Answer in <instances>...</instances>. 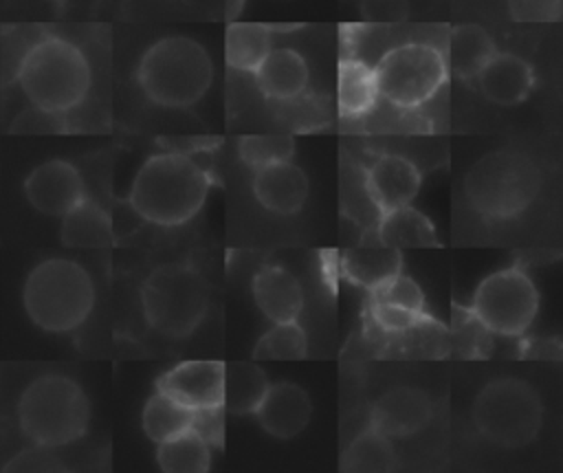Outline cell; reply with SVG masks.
I'll return each instance as SVG.
<instances>
[{
  "label": "cell",
  "mask_w": 563,
  "mask_h": 473,
  "mask_svg": "<svg viewBox=\"0 0 563 473\" xmlns=\"http://www.w3.org/2000/svg\"><path fill=\"white\" fill-rule=\"evenodd\" d=\"M141 306L150 328L165 337H187L207 315L209 284L189 264L169 262L143 282Z\"/></svg>",
  "instance_id": "7"
},
{
  "label": "cell",
  "mask_w": 563,
  "mask_h": 473,
  "mask_svg": "<svg viewBox=\"0 0 563 473\" xmlns=\"http://www.w3.org/2000/svg\"><path fill=\"white\" fill-rule=\"evenodd\" d=\"M156 462L165 473H205L211 464V449L191 429L158 442Z\"/></svg>",
  "instance_id": "28"
},
{
  "label": "cell",
  "mask_w": 563,
  "mask_h": 473,
  "mask_svg": "<svg viewBox=\"0 0 563 473\" xmlns=\"http://www.w3.org/2000/svg\"><path fill=\"white\" fill-rule=\"evenodd\" d=\"M59 238L70 249H103L114 240L112 220L101 205L84 198L62 216Z\"/></svg>",
  "instance_id": "21"
},
{
  "label": "cell",
  "mask_w": 563,
  "mask_h": 473,
  "mask_svg": "<svg viewBox=\"0 0 563 473\" xmlns=\"http://www.w3.org/2000/svg\"><path fill=\"white\" fill-rule=\"evenodd\" d=\"M253 75L262 95L275 101L295 99L308 86V64L301 53L288 46L271 48Z\"/></svg>",
  "instance_id": "19"
},
{
  "label": "cell",
  "mask_w": 563,
  "mask_h": 473,
  "mask_svg": "<svg viewBox=\"0 0 563 473\" xmlns=\"http://www.w3.org/2000/svg\"><path fill=\"white\" fill-rule=\"evenodd\" d=\"M378 99L374 68L358 57H343L336 77V103L341 117L356 119L367 114Z\"/></svg>",
  "instance_id": "23"
},
{
  "label": "cell",
  "mask_w": 563,
  "mask_h": 473,
  "mask_svg": "<svg viewBox=\"0 0 563 473\" xmlns=\"http://www.w3.org/2000/svg\"><path fill=\"white\" fill-rule=\"evenodd\" d=\"M341 271L352 284L372 293L402 271L400 249L387 246L378 240H363L358 246H352L343 253Z\"/></svg>",
  "instance_id": "20"
},
{
  "label": "cell",
  "mask_w": 563,
  "mask_h": 473,
  "mask_svg": "<svg viewBox=\"0 0 563 473\" xmlns=\"http://www.w3.org/2000/svg\"><path fill=\"white\" fill-rule=\"evenodd\" d=\"M424 315H429V312H416V310H409V308H400V306L380 304V301L369 299V319L383 334L402 332V330L416 326Z\"/></svg>",
  "instance_id": "34"
},
{
  "label": "cell",
  "mask_w": 563,
  "mask_h": 473,
  "mask_svg": "<svg viewBox=\"0 0 563 473\" xmlns=\"http://www.w3.org/2000/svg\"><path fill=\"white\" fill-rule=\"evenodd\" d=\"M431 420V400L422 389L394 387L376 398L369 411V427L387 438L418 433Z\"/></svg>",
  "instance_id": "13"
},
{
  "label": "cell",
  "mask_w": 563,
  "mask_h": 473,
  "mask_svg": "<svg viewBox=\"0 0 563 473\" xmlns=\"http://www.w3.org/2000/svg\"><path fill=\"white\" fill-rule=\"evenodd\" d=\"M257 202L279 216L297 213L308 198V176L292 161L262 165L253 176Z\"/></svg>",
  "instance_id": "16"
},
{
  "label": "cell",
  "mask_w": 563,
  "mask_h": 473,
  "mask_svg": "<svg viewBox=\"0 0 563 473\" xmlns=\"http://www.w3.org/2000/svg\"><path fill=\"white\" fill-rule=\"evenodd\" d=\"M253 297L257 308L273 323L297 321L303 310V290L299 279L275 264L262 266L253 277Z\"/></svg>",
  "instance_id": "17"
},
{
  "label": "cell",
  "mask_w": 563,
  "mask_h": 473,
  "mask_svg": "<svg viewBox=\"0 0 563 473\" xmlns=\"http://www.w3.org/2000/svg\"><path fill=\"white\" fill-rule=\"evenodd\" d=\"M312 405L303 387L282 381L268 385L262 403L255 409V418L266 433L279 440H290L301 433L310 420Z\"/></svg>",
  "instance_id": "15"
},
{
  "label": "cell",
  "mask_w": 563,
  "mask_h": 473,
  "mask_svg": "<svg viewBox=\"0 0 563 473\" xmlns=\"http://www.w3.org/2000/svg\"><path fill=\"white\" fill-rule=\"evenodd\" d=\"M42 33L44 31L35 26H4L2 31V81L4 84L15 81V73L24 53Z\"/></svg>",
  "instance_id": "33"
},
{
  "label": "cell",
  "mask_w": 563,
  "mask_h": 473,
  "mask_svg": "<svg viewBox=\"0 0 563 473\" xmlns=\"http://www.w3.org/2000/svg\"><path fill=\"white\" fill-rule=\"evenodd\" d=\"M51 2H55V4H64V0H51Z\"/></svg>",
  "instance_id": "41"
},
{
  "label": "cell",
  "mask_w": 563,
  "mask_h": 473,
  "mask_svg": "<svg viewBox=\"0 0 563 473\" xmlns=\"http://www.w3.org/2000/svg\"><path fill=\"white\" fill-rule=\"evenodd\" d=\"M543 405L521 378L490 381L473 403V422L493 444L517 449L532 442L541 429Z\"/></svg>",
  "instance_id": "8"
},
{
  "label": "cell",
  "mask_w": 563,
  "mask_h": 473,
  "mask_svg": "<svg viewBox=\"0 0 563 473\" xmlns=\"http://www.w3.org/2000/svg\"><path fill=\"white\" fill-rule=\"evenodd\" d=\"M418 167L400 154H380L365 169V189L378 211L409 205L420 189Z\"/></svg>",
  "instance_id": "14"
},
{
  "label": "cell",
  "mask_w": 563,
  "mask_h": 473,
  "mask_svg": "<svg viewBox=\"0 0 563 473\" xmlns=\"http://www.w3.org/2000/svg\"><path fill=\"white\" fill-rule=\"evenodd\" d=\"M369 299L380 301V304L409 308V310H416V312H427L422 288L411 277L402 275V271L398 275H394L391 279H387L385 284H380L378 288H374L369 293Z\"/></svg>",
  "instance_id": "32"
},
{
  "label": "cell",
  "mask_w": 563,
  "mask_h": 473,
  "mask_svg": "<svg viewBox=\"0 0 563 473\" xmlns=\"http://www.w3.org/2000/svg\"><path fill=\"white\" fill-rule=\"evenodd\" d=\"M539 169L521 152L497 150L482 156L464 178L471 207L484 218H515L526 211L539 194Z\"/></svg>",
  "instance_id": "6"
},
{
  "label": "cell",
  "mask_w": 563,
  "mask_h": 473,
  "mask_svg": "<svg viewBox=\"0 0 563 473\" xmlns=\"http://www.w3.org/2000/svg\"><path fill=\"white\" fill-rule=\"evenodd\" d=\"M244 2L246 0H224V18H227V22H233L240 15V11L244 9Z\"/></svg>",
  "instance_id": "40"
},
{
  "label": "cell",
  "mask_w": 563,
  "mask_h": 473,
  "mask_svg": "<svg viewBox=\"0 0 563 473\" xmlns=\"http://www.w3.org/2000/svg\"><path fill=\"white\" fill-rule=\"evenodd\" d=\"M88 422V396L70 376L42 374L20 394V431L42 449H57L79 440L86 433Z\"/></svg>",
  "instance_id": "5"
},
{
  "label": "cell",
  "mask_w": 563,
  "mask_h": 473,
  "mask_svg": "<svg viewBox=\"0 0 563 473\" xmlns=\"http://www.w3.org/2000/svg\"><path fill=\"white\" fill-rule=\"evenodd\" d=\"M22 306L44 332H73L95 306V286L88 271L75 260L48 257L26 275Z\"/></svg>",
  "instance_id": "4"
},
{
  "label": "cell",
  "mask_w": 563,
  "mask_h": 473,
  "mask_svg": "<svg viewBox=\"0 0 563 473\" xmlns=\"http://www.w3.org/2000/svg\"><path fill=\"white\" fill-rule=\"evenodd\" d=\"M209 189L211 176L207 169L189 154L165 150L139 167L128 200L143 220L176 227L202 209Z\"/></svg>",
  "instance_id": "1"
},
{
  "label": "cell",
  "mask_w": 563,
  "mask_h": 473,
  "mask_svg": "<svg viewBox=\"0 0 563 473\" xmlns=\"http://www.w3.org/2000/svg\"><path fill=\"white\" fill-rule=\"evenodd\" d=\"M191 416H194V409L180 405L178 400L169 398L163 392H156L145 403L141 422H143V431L147 433V438L158 444V442H165L169 438H176V436L189 431Z\"/></svg>",
  "instance_id": "27"
},
{
  "label": "cell",
  "mask_w": 563,
  "mask_h": 473,
  "mask_svg": "<svg viewBox=\"0 0 563 473\" xmlns=\"http://www.w3.org/2000/svg\"><path fill=\"white\" fill-rule=\"evenodd\" d=\"M136 81L145 97L163 108H189L213 81V64L205 46L185 35L156 40L141 57Z\"/></svg>",
  "instance_id": "3"
},
{
  "label": "cell",
  "mask_w": 563,
  "mask_h": 473,
  "mask_svg": "<svg viewBox=\"0 0 563 473\" xmlns=\"http://www.w3.org/2000/svg\"><path fill=\"white\" fill-rule=\"evenodd\" d=\"M15 81L31 106L66 114L86 99L92 73L79 46L59 35L42 33L24 53Z\"/></svg>",
  "instance_id": "2"
},
{
  "label": "cell",
  "mask_w": 563,
  "mask_h": 473,
  "mask_svg": "<svg viewBox=\"0 0 563 473\" xmlns=\"http://www.w3.org/2000/svg\"><path fill=\"white\" fill-rule=\"evenodd\" d=\"M477 84L488 101L497 106H517L530 95L534 73L519 55L495 53L477 75Z\"/></svg>",
  "instance_id": "18"
},
{
  "label": "cell",
  "mask_w": 563,
  "mask_h": 473,
  "mask_svg": "<svg viewBox=\"0 0 563 473\" xmlns=\"http://www.w3.org/2000/svg\"><path fill=\"white\" fill-rule=\"evenodd\" d=\"M22 187L33 209L55 218H62L86 198L79 169L64 158H51L35 165L24 178Z\"/></svg>",
  "instance_id": "11"
},
{
  "label": "cell",
  "mask_w": 563,
  "mask_h": 473,
  "mask_svg": "<svg viewBox=\"0 0 563 473\" xmlns=\"http://www.w3.org/2000/svg\"><path fill=\"white\" fill-rule=\"evenodd\" d=\"M222 361H185L156 381V392L167 394L189 409L222 405Z\"/></svg>",
  "instance_id": "12"
},
{
  "label": "cell",
  "mask_w": 563,
  "mask_h": 473,
  "mask_svg": "<svg viewBox=\"0 0 563 473\" xmlns=\"http://www.w3.org/2000/svg\"><path fill=\"white\" fill-rule=\"evenodd\" d=\"M376 240L394 246V249H427V246H440L435 227L431 224V220L409 207H396L389 211L380 213L378 220V229H376Z\"/></svg>",
  "instance_id": "22"
},
{
  "label": "cell",
  "mask_w": 563,
  "mask_h": 473,
  "mask_svg": "<svg viewBox=\"0 0 563 473\" xmlns=\"http://www.w3.org/2000/svg\"><path fill=\"white\" fill-rule=\"evenodd\" d=\"M497 53L493 37L479 24H460L449 35L446 66L460 79H477L482 68Z\"/></svg>",
  "instance_id": "24"
},
{
  "label": "cell",
  "mask_w": 563,
  "mask_h": 473,
  "mask_svg": "<svg viewBox=\"0 0 563 473\" xmlns=\"http://www.w3.org/2000/svg\"><path fill=\"white\" fill-rule=\"evenodd\" d=\"M273 26L257 22H229L224 31V59L231 68L255 73L273 48Z\"/></svg>",
  "instance_id": "26"
},
{
  "label": "cell",
  "mask_w": 563,
  "mask_h": 473,
  "mask_svg": "<svg viewBox=\"0 0 563 473\" xmlns=\"http://www.w3.org/2000/svg\"><path fill=\"white\" fill-rule=\"evenodd\" d=\"M306 354L308 339L297 321L275 323L253 348V361H301Z\"/></svg>",
  "instance_id": "30"
},
{
  "label": "cell",
  "mask_w": 563,
  "mask_h": 473,
  "mask_svg": "<svg viewBox=\"0 0 563 473\" xmlns=\"http://www.w3.org/2000/svg\"><path fill=\"white\" fill-rule=\"evenodd\" d=\"M519 356L534 361H561V341L559 339H523Z\"/></svg>",
  "instance_id": "39"
},
{
  "label": "cell",
  "mask_w": 563,
  "mask_h": 473,
  "mask_svg": "<svg viewBox=\"0 0 563 473\" xmlns=\"http://www.w3.org/2000/svg\"><path fill=\"white\" fill-rule=\"evenodd\" d=\"M59 130H62V114L46 112L35 106L22 112L11 125V132H24V134H42V132H59Z\"/></svg>",
  "instance_id": "38"
},
{
  "label": "cell",
  "mask_w": 563,
  "mask_h": 473,
  "mask_svg": "<svg viewBox=\"0 0 563 473\" xmlns=\"http://www.w3.org/2000/svg\"><path fill=\"white\" fill-rule=\"evenodd\" d=\"M539 293L532 279L517 266L488 275L475 290L471 312L495 334L521 337L534 321Z\"/></svg>",
  "instance_id": "10"
},
{
  "label": "cell",
  "mask_w": 563,
  "mask_h": 473,
  "mask_svg": "<svg viewBox=\"0 0 563 473\" xmlns=\"http://www.w3.org/2000/svg\"><path fill=\"white\" fill-rule=\"evenodd\" d=\"M396 466V453L387 436L376 429L358 433L341 458L343 471H391Z\"/></svg>",
  "instance_id": "29"
},
{
  "label": "cell",
  "mask_w": 563,
  "mask_h": 473,
  "mask_svg": "<svg viewBox=\"0 0 563 473\" xmlns=\"http://www.w3.org/2000/svg\"><path fill=\"white\" fill-rule=\"evenodd\" d=\"M563 0H508V13L523 24H550L561 18Z\"/></svg>",
  "instance_id": "35"
},
{
  "label": "cell",
  "mask_w": 563,
  "mask_h": 473,
  "mask_svg": "<svg viewBox=\"0 0 563 473\" xmlns=\"http://www.w3.org/2000/svg\"><path fill=\"white\" fill-rule=\"evenodd\" d=\"M409 2L407 0H361V15L367 24H398L407 18Z\"/></svg>",
  "instance_id": "37"
},
{
  "label": "cell",
  "mask_w": 563,
  "mask_h": 473,
  "mask_svg": "<svg viewBox=\"0 0 563 473\" xmlns=\"http://www.w3.org/2000/svg\"><path fill=\"white\" fill-rule=\"evenodd\" d=\"M268 385L271 383L257 363H244V361L227 363L224 378H222L224 411L235 416L255 414Z\"/></svg>",
  "instance_id": "25"
},
{
  "label": "cell",
  "mask_w": 563,
  "mask_h": 473,
  "mask_svg": "<svg viewBox=\"0 0 563 473\" xmlns=\"http://www.w3.org/2000/svg\"><path fill=\"white\" fill-rule=\"evenodd\" d=\"M238 154L242 163L257 169L262 165L290 161L295 154V141L288 134H249L238 141Z\"/></svg>",
  "instance_id": "31"
},
{
  "label": "cell",
  "mask_w": 563,
  "mask_h": 473,
  "mask_svg": "<svg viewBox=\"0 0 563 473\" xmlns=\"http://www.w3.org/2000/svg\"><path fill=\"white\" fill-rule=\"evenodd\" d=\"M224 407L211 405L194 409L191 416V431L207 442L209 449H220L224 444Z\"/></svg>",
  "instance_id": "36"
},
{
  "label": "cell",
  "mask_w": 563,
  "mask_h": 473,
  "mask_svg": "<svg viewBox=\"0 0 563 473\" xmlns=\"http://www.w3.org/2000/svg\"><path fill=\"white\" fill-rule=\"evenodd\" d=\"M378 97L391 106L411 110L427 103L449 77L444 55L422 42L389 48L374 66Z\"/></svg>",
  "instance_id": "9"
}]
</instances>
